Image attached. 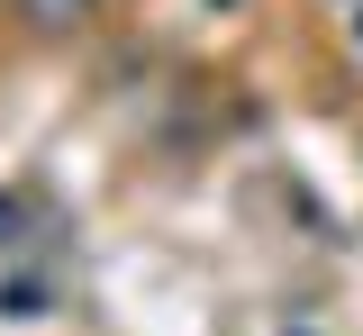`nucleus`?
I'll use <instances>...</instances> for the list:
<instances>
[]
</instances>
